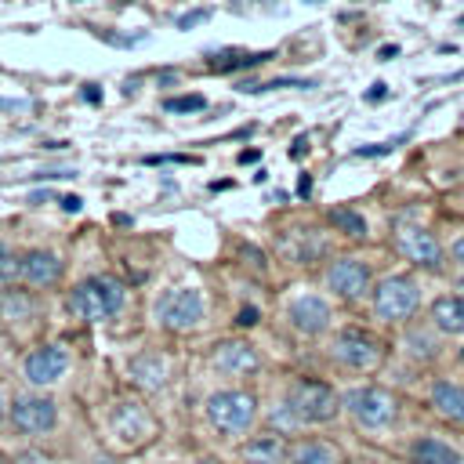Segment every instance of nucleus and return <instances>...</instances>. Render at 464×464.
<instances>
[{"instance_id": "nucleus-12", "label": "nucleus", "mask_w": 464, "mask_h": 464, "mask_svg": "<svg viewBox=\"0 0 464 464\" xmlns=\"http://www.w3.org/2000/svg\"><path fill=\"white\" fill-rule=\"evenodd\" d=\"M395 243H399V250L413 265H420V268H442V243L435 239V232H428L420 225H406V228H399Z\"/></svg>"}, {"instance_id": "nucleus-34", "label": "nucleus", "mask_w": 464, "mask_h": 464, "mask_svg": "<svg viewBox=\"0 0 464 464\" xmlns=\"http://www.w3.org/2000/svg\"><path fill=\"white\" fill-rule=\"evenodd\" d=\"M83 102H91V105H98V102H102V91H98L94 83H83Z\"/></svg>"}, {"instance_id": "nucleus-23", "label": "nucleus", "mask_w": 464, "mask_h": 464, "mask_svg": "<svg viewBox=\"0 0 464 464\" xmlns=\"http://www.w3.org/2000/svg\"><path fill=\"white\" fill-rule=\"evenodd\" d=\"M33 315H36V301L25 290H7L0 297V319H7L11 326L22 323V319H33Z\"/></svg>"}, {"instance_id": "nucleus-40", "label": "nucleus", "mask_w": 464, "mask_h": 464, "mask_svg": "<svg viewBox=\"0 0 464 464\" xmlns=\"http://www.w3.org/2000/svg\"><path fill=\"white\" fill-rule=\"evenodd\" d=\"M0 417H4V395H0Z\"/></svg>"}, {"instance_id": "nucleus-35", "label": "nucleus", "mask_w": 464, "mask_h": 464, "mask_svg": "<svg viewBox=\"0 0 464 464\" xmlns=\"http://www.w3.org/2000/svg\"><path fill=\"white\" fill-rule=\"evenodd\" d=\"M395 54H399V47H395V44H384V47L377 51V58H381V62H392Z\"/></svg>"}, {"instance_id": "nucleus-32", "label": "nucleus", "mask_w": 464, "mask_h": 464, "mask_svg": "<svg viewBox=\"0 0 464 464\" xmlns=\"http://www.w3.org/2000/svg\"><path fill=\"white\" fill-rule=\"evenodd\" d=\"M58 203H62V210H69V214H76V210L83 207V199H80V196H72V192H69V196H62Z\"/></svg>"}, {"instance_id": "nucleus-18", "label": "nucleus", "mask_w": 464, "mask_h": 464, "mask_svg": "<svg viewBox=\"0 0 464 464\" xmlns=\"http://www.w3.org/2000/svg\"><path fill=\"white\" fill-rule=\"evenodd\" d=\"M431 410L450 424H464V388L453 381H435L431 384Z\"/></svg>"}, {"instance_id": "nucleus-26", "label": "nucleus", "mask_w": 464, "mask_h": 464, "mask_svg": "<svg viewBox=\"0 0 464 464\" xmlns=\"http://www.w3.org/2000/svg\"><path fill=\"white\" fill-rule=\"evenodd\" d=\"M406 141V134H399V138H392V141H373V145H359L352 156H359V160H370V156H388L392 149H399Z\"/></svg>"}, {"instance_id": "nucleus-37", "label": "nucleus", "mask_w": 464, "mask_h": 464, "mask_svg": "<svg viewBox=\"0 0 464 464\" xmlns=\"http://www.w3.org/2000/svg\"><path fill=\"white\" fill-rule=\"evenodd\" d=\"M257 160H261L257 149H243V152H239V163H243V167H246V163H257Z\"/></svg>"}, {"instance_id": "nucleus-31", "label": "nucleus", "mask_w": 464, "mask_h": 464, "mask_svg": "<svg viewBox=\"0 0 464 464\" xmlns=\"http://www.w3.org/2000/svg\"><path fill=\"white\" fill-rule=\"evenodd\" d=\"M257 323V308L254 304H243L239 315H236V326H254Z\"/></svg>"}, {"instance_id": "nucleus-22", "label": "nucleus", "mask_w": 464, "mask_h": 464, "mask_svg": "<svg viewBox=\"0 0 464 464\" xmlns=\"http://www.w3.org/2000/svg\"><path fill=\"white\" fill-rule=\"evenodd\" d=\"M290 464H341V453L323 439H308V442L294 446Z\"/></svg>"}, {"instance_id": "nucleus-9", "label": "nucleus", "mask_w": 464, "mask_h": 464, "mask_svg": "<svg viewBox=\"0 0 464 464\" xmlns=\"http://www.w3.org/2000/svg\"><path fill=\"white\" fill-rule=\"evenodd\" d=\"M326 286L334 297L341 301H355L370 290V265L359 261V257H337L330 268H326Z\"/></svg>"}, {"instance_id": "nucleus-38", "label": "nucleus", "mask_w": 464, "mask_h": 464, "mask_svg": "<svg viewBox=\"0 0 464 464\" xmlns=\"http://www.w3.org/2000/svg\"><path fill=\"white\" fill-rule=\"evenodd\" d=\"M308 192H312V178L301 174V181H297V196H308Z\"/></svg>"}, {"instance_id": "nucleus-17", "label": "nucleus", "mask_w": 464, "mask_h": 464, "mask_svg": "<svg viewBox=\"0 0 464 464\" xmlns=\"http://www.w3.org/2000/svg\"><path fill=\"white\" fill-rule=\"evenodd\" d=\"M268 58H276V51H239V47H225V51H210L207 65L214 72H236V69H254L265 65Z\"/></svg>"}, {"instance_id": "nucleus-1", "label": "nucleus", "mask_w": 464, "mask_h": 464, "mask_svg": "<svg viewBox=\"0 0 464 464\" xmlns=\"http://www.w3.org/2000/svg\"><path fill=\"white\" fill-rule=\"evenodd\" d=\"M123 294L127 290L116 276H91V279H83L69 290L65 308L80 323H102V319H109L123 308Z\"/></svg>"}, {"instance_id": "nucleus-27", "label": "nucleus", "mask_w": 464, "mask_h": 464, "mask_svg": "<svg viewBox=\"0 0 464 464\" xmlns=\"http://www.w3.org/2000/svg\"><path fill=\"white\" fill-rule=\"evenodd\" d=\"M18 261H22V254H14L7 243H0V283L18 276Z\"/></svg>"}, {"instance_id": "nucleus-24", "label": "nucleus", "mask_w": 464, "mask_h": 464, "mask_svg": "<svg viewBox=\"0 0 464 464\" xmlns=\"http://www.w3.org/2000/svg\"><path fill=\"white\" fill-rule=\"evenodd\" d=\"M326 218H330V225H334L341 236H348V239H366V232H370L366 218H362L359 210H352V207H334Z\"/></svg>"}, {"instance_id": "nucleus-42", "label": "nucleus", "mask_w": 464, "mask_h": 464, "mask_svg": "<svg viewBox=\"0 0 464 464\" xmlns=\"http://www.w3.org/2000/svg\"><path fill=\"white\" fill-rule=\"evenodd\" d=\"M0 464H7V460H4V457H0Z\"/></svg>"}, {"instance_id": "nucleus-29", "label": "nucleus", "mask_w": 464, "mask_h": 464, "mask_svg": "<svg viewBox=\"0 0 464 464\" xmlns=\"http://www.w3.org/2000/svg\"><path fill=\"white\" fill-rule=\"evenodd\" d=\"M207 18H210V11H188V14H181V18H178V29H192V25L207 22Z\"/></svg>"}, {"instance_id": "nucleus-4", "label": "nucleus", "mask_w": 464, "mask_h": 464, "mask_svg": "<svg viewBox=\"0 0 464 464\" xmlns=\"http://www.w3.org/2000/svg\"><path fill=\"white\" fill-rule=\"evenodd\" d=\"M344 410L352 413V420L359 428H370V431H381L395 420L399 413V402L388 388H377V384H362V388H352L344 395Z\"/></svg>"}, {"instance_id": "nucleus-6", "label": "nucleus", "mask_w": 464, "mask_h": 464, "mask_svg": "<svg viewBox=\"0 0 464 464\" xmlns=\"http://www.w3.org/2000/svg\"><path fill=\"white\" fill-rule=\"evenodd\" d=\"M326 352H330L334 362H341V366H348V370H373V366L384 359L381 341H377L373 334L359 330V326H344V330H337Z\"/></svg>"}, {"instance_id": "nucleus-21", "label": "nucleus", "mask_w": 464, "mask_h": 464, "mask_svg": "<svg viewBox=\"0 0 464 464\" xmlns=\"http://www.w3.org/2000/svg\"><path fill=\"white\" fill-rule=\"evenodd\" d=\"M130 377L141 384V388H163L167 381V359L156 355V352H145L130 362Z\"/></svg>"}, {"instance_id": "nucleus-14", "label": "nucleus", "mask_w": 464, "mask_h": 464, "mask_svg": "<svg viewBox=\"0 0 464 464\" xmlns=\"http://www.w3.org/2000/svg\"><path fill=\"white\" fill-rule=\"evenodd\" d=\"M18 279L22 283H29V286H36V290H47V286H54L58 279H62V261H58V254L54 250H25L22 254V261H18Z\"/></svg>"}, {"instance_id": "nucleus-28", "label": "nucleus", "mask_w": 464, "mask_h": 464, "mask_svg": "<svg viewBox=\"0 0 464 464\" xmlns=\"http://www.w3.org/2000/svg\"><path fill=\"white\" fill-rule=\"evenodd\" d=\"M406 341L413 344V348H410L413 355H424V359H431V355H435V341H431L428 334H417V330H413V334H410Z\"/></svg>"}, {"instance_id": "nucleus-7", "label": "nucleus", "mask_w": 464, "mask_h": 464, "mask_svg": "<svg viewBox=\"0 0 464 464\" xmlns=\"http://www.w3.org/2000/svg\"><path fill=\"white\" fill-rule=\"evenodd\" d=\"M156 323L167 330H196L203 323V297L192 286H170L156 301Z\"/></svg>"}, {"instance_id": "nucleus-10", "label": "nucleus", "mask_w": 464, "mask_h": 464, "mask_svg": "<svg viewBox=\"0 0 464 464\" xmlns=\"http://www.w3.org/2000/svg\"><path fill=\"white\" fill-rule=\"evenodd\" d=\"M65 370H69V352H65L62 344H40V348H33V352L25 355V362H22L25 381L36 384V388H47V384L62 381Z\"/></svg>"}, {"instance_id": "nucleus-2", "label": "nucleus", "mask_w": 464, "mask_h": 464, "mask_svg": "<svg viewBox=\"0 0 464 464\" xmlns=\"http://www.w3.org/2000/svg\"><path fill=\"white\" fill-rule=\"evenodd\" d=\"M207 420L221 435H243L257 420V395L246 388H221L207 399Z\"/></svg>"}, {"instance_id": "nucleus-39", "label": "nucleus", "mask_w": 464, "mask_h": 464, "mask_svg": "<svg viewBox=\"0 0 464 464\" xmlns=\"http://www.w3.org/2000/svg\"><path fill=\"white\" fill-rule=\"evenodd\" d=\"M453 257H457V261H460V265H464V236H460V239H457V243H453Z\"/></svg>"}, {"instance_id": "nucleus-30", "label": "nucleus", "mask_w": 464, "mask_h": 464, "mask_svg": "<svg viewBox=\"0 0 464 464\" xmlns=\"http://www.w3.org/2000/svg\"><path fill=\"white\" fill-rule=\"evenodd\" d=\"M145 163L149 167H156V163H196V156H145Z\"/></svg>"}, {"instance_id": "nucleus-20", "label": "nucleus", "mask_w": 464, "mask_h": 464, "mask_svg": "<svg viewBox=\"0 0 464 464\" xmlns=\"http://www.w3.org/2000/svg\"><path fill=\"white\" fill-rule=\"evenodd\" d=\"M431 323L442 334H464V297L460 294H446L431 304Z\"/></svg>"}, {"instance_id": "nucleus-15", "label": "nucleus", "mask_w": 464, "mask_h": 464, "mask_svg": "<svg viewBox=\"0 0 464 464\" xmlns=\"http://www.w3.org/2000/svg\"><path fill=\"white\" fill-rule=\"evenodd\" d=\"M149 431H152V420H149V413H145L138 402H120V406L112 410V435H116L123 446L141 442Z\"/></svg>"}, {"instance_id": "nucleus-43", "label": "nucleus", "mask_w": 464, "mask_h": 464, "mask_svg": "<svg viewBox=\"0 0 464 464\" xmlns=\"http://www.w3.org/2000/svg\"><path fill=\"white\" fill-rule=\"evenodd\" d=\"M460 22H464V14H460Z\"/></svg>"}, {"instance_id": "nucleus-19", "label": "nucleus", "mask_w": 464, "mask_h": 464, "mask_svg": "<svg viewBox=\"0 0 464 464\" xmlns=\"http://www.w3.org/2000/svg\"><path fill=\"white\" fill-rule=\"evenodd\" d=\"M410 460L413 464H460V453L450 442H442L435 435H424L410 446Z\"/></svg>"}, {"instance_id": "nucleus-8", "label": "nucleus", "mask_w": 464, "mask_h": 464, "mask_svg": "<svg viewBox=\"0 0 464 464\" xmlns=\"http://www.w3.org/2000/svg\"><path fill=\"white\" fill-rule=\"evenodd\" d=\"M54 420H58L54 399L36 395V392H25V395H14L11 399V424L22 435H44V431L54 428Z\"/></svg>"}, {"instance_id": "nucleus-3", "label": "nucleus", "mask_w": 464, "mask_h": 464, "mask_svg": "<svg viewBox=\"0 0 464 464\" xmlns=\"http://www.w3.org/2000/svg\"><path fill=\"white\" fill-rule=\"evenodd\" d=\"M286 406L294 410V417H297L301 424H326V420L337 417L341 399H337V392H334L326 381L297 377V381H290V388H286Z\"/></svg>"}, {"instance_id": "nucleus-41", "label": "nucleus", "mask_w": 464, "mask_h": 464, "mask_svg": "<svg viewBox=\"0 0 464 464\" xmlns=\"http://www.w3.org/2000/svg\"><path fill=\"white\" fill-rule=\"evenodd\" d=\"M308 4H319V0H308Z\"/></svg>"}, {"instance_id": "nucleus-36", "label": "nucleus", "mask_w": 464, "mask_h": 464, "mask_svg": "<svg viewBox=\"0 0 464 464\" xmlns=\"http://www.w3.org/2000/svg\"><path fill=\"white\" fill-rule=\"evenodd\" d=\"M304 152H308V138H297V141H294V149H290V156H294V160H301Z\"/></svg>"}, {"instance_id": "nucleus-25", "label": "nucleus", "mask_w": 464, "mask_h": 464, "mask_svg": "<svg viewBox=\"0 0 464 464\" xmlns=\"http://www.w3.org/2000/svg\"><path fill=\"white\" fill-rule=\"evenodd\" d=\"M203 105H207L203 94H178V98H167V102H163L167 112H199Z\"/></svg>"}, {"instance_id": "nucleus-13", "label": "nucleus", "mask_w": 464, "mask_h": 464, "mask_svg": "<svg viewBox=\"0 0 464 464\" xmlns=\"http://www.w3.org/2000/svg\"><path fill=\"white\" fill-rule=\"evenodd\" d=\"M286 319H290V326H294L297 334H304V337H315V334H323V330L330 326L334 312H330V304H326L323 297H315V294H304V297L290 301V308H286Z\"/></svg>"}, {"instance_id": "nucleus-16", "label": "nucleus", "mask_w": 464, "mask_h": 464, "mask_svg": "<svg viewBox=\"0 0 464 464\" xmlns=\"http://www.w3.org/2000/svg\"><path fill=\"white\" fill-rule=\"evenodd\" d=\"M283 457H286V442L279 431H261V435L246 439L239 450L243 464H283Z\"/></svg>"}, {"instance_id": "nucleus-5", "label": "nucleus", "mask_w": 464, "mask_h": 464, "mask_svg": "<svg viewBox=\"0 0 464 464\" xmlns=\"http://www.w3.org/2000/svg\"><path fill=\"white\" fill-rule=\"evenodd\" d=\"M420 304V286L413 276H384L373 290V312L384 323H402Z\"/></svg>"}, {"instance_id": "nucleus-11", "label": "nucleus", "mask_w": 464, "mask_h": 464, "mask_svg": "<svg viewBox=\"0 0 464 464\" xmlns=\"http://www.w3.org/2000/svg\"><path fill=\"white\" fill-rule=\"evenodd\" d=\"M210 366L225 377H250L261 366V355L250 341H221L210 352Z\"/></svg>"}, {"instance_id": "nucleus-33", "label": "nucleus", "mask_w": 464, "mask_h": 464, "mask_svg": "<svg viewBox=\"0 0 464 464\" xmlns=\"http://www.w3.org/2000/svg\"><path fill=\"white\" fill-rule=\"evenodd\" d=\"M384 94H388V83H381V80H377V83L366 91V102H381Z\"/></svg>"}, {"instance_id": "nucleus-44", "label": "nucleus", "mask_w": 464, "mask_h": 464, "mask_svg": "<svg viewBox=\"0 0 464 464\" xmlns=\"http://www.w3.org/2000/svg\"><path fill=\"white\" fill-rule=\"evenodd\" d=\"M460 359H464V352H460Z\"/></svg>"}]
</instances>
